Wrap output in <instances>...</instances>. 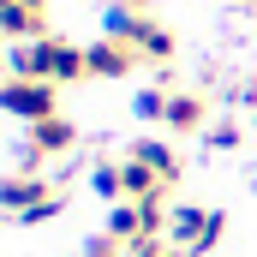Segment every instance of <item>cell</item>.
I'll use <instances>...</instances> for the list:
<instances>
[{"mask_svg": "<svg viewBox=\"0 0 257 257\" xmlns=\"http://www.w3.org/2000/svg\"><path fill=\"white\" fill-rule=\"evenodd\" d=\"M168 96H174V90H162V84L138 90V102H132V108H138V120H168Z\"/></svg>", "mask_w": 257, "mask_h": 257, "instance_id": "cell-13", "label": "cell"}, {"mask_svg": "<svg viewBox=\"0 0 257 257\" xmlns=\"http://www.w3.org/2000/svg\"><path fill=\"white\" fill-rule=\"evenodd\" d=\"M162 126H174V132H203V126H209V96H203V90H174Z\"/></svg>", "mask_w": 257, "mask_h": 257, "instance_id": "cell-6", "label": "cell"}, {"mask_svg": "<svg viewBox=\"0 0 257 257\" xmlns=\"http://www.w3.org/2000/svg\"><path fill=\"white\" fill-rule=\"evenodd\" d=\"M0 108L12 120H24V126L54 120L60 114V84H48V78H6L0 84Z\"/></svg>", "mask_w": 257, "mask_h": 257, "instance_id": "cell-3", "label": "cell"}, {"mask_svg": "<svg viewBox=\"0 0 257 257\" xmlns=\"http://www.w3.org/2000/svg\"><path fill=\"white\" fill-rule=\"evenodd\" d=\"M132 156H138L144 168H156V174H162L168 186H180V156H174V150H168L162 138H138V144H132Z\"/></svg>", "mask_w": 257, "mask_h": 257, "instance_id": "cell-10", "label": "cell"}, {"mask_svg": "<svg viewBox=\"0 0 257 257\" xmlns=\"http://www.w3.org/2000/svg\"><path fill=\"white\" fill-rule=\"evenodd\" d=\"M132 48H138V60H156V66H168V60H174V36H168L156 18H144V24H138Z\"/></svg>", "mask_w": 257, "mask_h": 257, "instance_id": "cell-11", "label": "cell"}, {"mask_svg": "<svg viewBox=\"0 0 257 257\" xmlns=\"http://www.w3.org/2000/svg\"><path fill=\"white\" fill-rule=\"evenodd\" d=\"M84 54H90V78H126L132 66H138V48H126V42H108V36H102V42H90Z\"/></svg>", "mask_w": 257, "mask_h": 257, "instance_id": "cell-8", "label": "cell"}, {"mask_svg": "<svg viewBox=\"0 0 257 257\" xmlns=\"http://www.w3.org/2000/svg\"><path fill=\"white\" fill-rule=\"evenodd\" d=\"M239 6H251V0H239Z\"/></svg>", "mask_w": 257, "mask_h": 257, "instance_id": "cell-19", "label": "cell"}, {"mask_svg": "<svg viewBox=\"0 0 257 257\" xmlns=\"http://www.w3.org/2000/svg\"><path fill=\"white\" fill-rule=\"evenodd\" d=\"M90 192L108 197V203H126V186H120V162H96L90 168Z\"/></svg>", "mask_w": 257, "mask_h": 257, "instance_id": "cell-12", "label": "cell"}, {"mask_svg": "<svg viewBox=\"0 0 257 257\" xmlns=\"http://www.w3.org/2000/svg\"><path fill=\"white\" fill-rule=\"evenodd\" d=\"M120 186H126L132 203H162V197H168V180H162L156 168H144L138 156H126V162H120Z\"/></svg>", "mask_w": 257, "mask_h": 257, "instance_id": "cell-7", "label": "cell"}, {"mask_svg": "<svg viewBox=\"0 0 257 257\" xmlns=\"http://www.w3.org/2000/svg\"><path fill=\"white\" fill-rule=\"evenodd\" d=\"M84 257H126V239H114V233L102 227V233L90 239V251H84Z\"/></svg>", "mask_w": 257, "mask_h": 257, "instance_id": "cell-16", "label": "cell"}, {"mask_svg": "<svg viewBox=\"0 0 257 257\" xmlns=\"http://www.w3.org/2000/svg\"><path fill=\"white\" fill-rule=\"evenodd\" d=\"M12 78H48V84H78L90 78V54L66 36H42V42H12L6 48Z\"/></svg>", "mask_w": 257, "mask_h": 257, "instance_id": "cell-1", "label": "cell"}, {"mask_svg": "<svg viewBox=\"0 0 257 257\" xmlns=\"http://www.w3.org/2000/svg\"><path fill=\"white\" fill-rule=\"evenodd\" d=\"M0 30H6V42H42L48 36V12H30V6L0 0Z\"/></svg>", "mask_w": 257, "mask_h": 257, "instance_id": "cell-9", "label": "cell"}, {"mask_svg": "<svg viewBox=\"0 0 257 257\" xmlns=\"http://www.w3.org/2000/svg\"><path fill=\"white\" fill-rule=\"evenodd\" d=\"M72 144H78V126H72V120H60V114H54V120H36V126H30V138L18 144V174H36V162L66 156Z\"/></svg>", "mask_w": 257, "mask_h": 257, "instance_id": "cell-4", "label": "cell"}, {"mask_svg": "<svg viewBox=\"0 0 257 257\" xmlns=\"http://www.w3.org/2000/svg\"><path fill=\"white\" fill-rule=\"evenodd\" d=\"M203 138H209V150H239V144H245V126H239V120H227V126L203 132Z\"/></svg>", "mask_w": 257, "mask_h": 257, "instance_id": "cell-15", "label": "cell"}, {"mask_svg": "<svg viewBox=\"0 0 257 257\" xmlns=\"http://www.w3.org/2000/svg\"><path fill=\"white\" fill-rule=\"evenodd\" d=\"M54 197V174H12L6 186H0V203H6V215L18 221V215H30L36 203H48Z\"/></svg>", "mask_w": 257, "mask_h": 257, "instance_id": "cell-5", "label": "cell"}, {"mask_svg": "<svg viewBox=\"0 0 257 257\" xmlns=\"http://www.w3.org/2000/svg\"><path fill=\"white\" fill-rule=\"evenodd\" d=\"M221 233H227V215H221V209H203V203H180V209H174V221H168V239H174L186 257L215 251V245H221Z\"/></svg>", "mask_w": 257, "mask_h": 257, "instance_id": "cell-2", "label": "cell"}, {"mask_svg": "<svg viewBox=\"0 0 257 257\" xmlns=\"http://www.w3.org/2000/svg\"><path fill=\"white\" fill-rule=\"evenodd\" d=\"M126 257H186V251H180V245L162 233V239H132V245H126Z\"/></svg>", "mask_w": 257, "mask_h": 257, "instance_id": "cell-14", "label": "cell"}, {"mask_svg": "<svg viewBox=\"0 0 257 257\" xmlns=\"http://www.w3.org/2000/svg\"><path fill=\"white\" fill-rule=\"evenodd\" d=\"M12 6H30V12H48V0H12Z\"/></svg>", "mask_w": 257, "mask_h": 257, "instance_id": "cell-17", "label": "cell"}, {"mask_svg": "<svg viewBox=\"0 0 257 257\" xmlns=\"http://www.w3.org/2000/svg\"><path fill=\"white\" fill-rule=\"evenodd\" d=\"M126 6H138V12H144V6H150V0H126Z\"/></svg>", "mask_w": 257, "mask_h": 257, "instance_id": "cell-18", "label": "cell"}]
</instances>
